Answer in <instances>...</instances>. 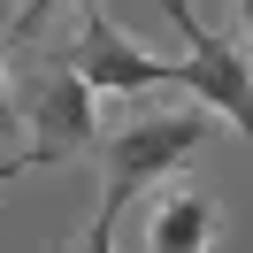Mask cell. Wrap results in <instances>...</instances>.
Masks as SVG:
<instances>
[{
    "mask_svg": "<svg viewBox=\"0 0 253 253\" xmlns=\"http://www.w3.org/2000/svg\"><path fill=\"white\" fill-rule=\"evenodd\" d=\"M238 16H246V39H253V0H238Z\"/></svg>",
    "mask_w": 253,
    "mask_h": 253,
    "instance_id": "cell-10",
    "label": "cell"
},
{
    "mask_svg": "<svg viewBox=\"0 0 253 253\" xmlns=\"http://www.w3.org/2000/svg\"><path fill=\"white\" fill-rule=\"evenodd\" d=\"M31 169H39L31 154H23V161H0V184H16V176H31Z\"/></svg>",
    "mask_w": 253,
    "mask_h": 253,
    "instance_id": "cell-9",
    "label": "cell"
},
{
    "mask_svg": "<svg viewBox=\"0 0 253 253\" xmlns=\"http://www.w3.org/2000/svg\"><path fill=\"white\" fill-rule=\"evenodd\" d=\"M23 123H31V161H39V169H54V161H77L84 146H100L92 84H84V77H69L62 62H54L46 77L31 84V108H23Z\"/></svg>",
    "mask_w": 253,
    "mask_h": 253,
    "instance_id": "cell-4",
    "label": "cell"
},
{
    "mask_svg": "<svg viewBox=\"0 0 253 253\" xmlns=\"http://www.w3.org/2000/svg\"><path fill=\"white\" fill-rule=\"evenodd\" d=\"M77 253H115V215H92V222H84Z\"/></svg>",
    "mask_w": 253,
    "mask_h": 253,
    "instance_id": "cell-6",
    "label": "cell"
},
{
    "mask_svg": "<svg viewBox=\"0 0 253 253\" xmlns=\"http://www.w3.org/2000/svg\"><path fill=\"white\" fill-rule=\"evenodd\" d=\"M207 138V108H161L130 115L123 130L100 138V215H123L146 184H161L169 169H184Z\"/></svg>",
    "mask_w": 253,
    "mask_h": 253,
    "instance_id": "cell-1",
    "label": "cell"
},
{
    "mask_svg": "<svg viewBox=\"0 0 253 253\" xmlns=\"http://www.w3.org/2000/svg\"><path fill=\"white\" fill-rule=\"evenodd\" d=\"M146 253H215V200L207 192H161L154 222H146Z\"/></svg>",
    "mask_w": 253,
    "mask_h": 253,
    "instance_id": "cell-5",
    "label": "cell"
},
{
    "mask_svg": "<svg viewBox=\"0 0 253 253\" xmlns=\"http://www.w3.org/2000/svg\"><path fill=\"white\" fill-rule=\"evenodd\" d=\"M176 23V39H184V62H176V84H184L192 100H200L207 115H230L238 130L253 138V62L230 46V39L215 31V23L192 8V0H161Z\"/></svg>",
    "mask_w": 253,
    "mask_h": 253,
    "instance_id": "cell-2",
    "label": "cell"
},
{
    "mask_svg": "<svg viewBox=\"0 0 253 253\" xmlns=\"http://www.w3.org/2000/svg\"><path fill=\"white\" fill-rule=\"evenodd\" d=\"M69 77H84L92 92H154V84H176V62H161V54H146L138 39L123 31V23L108 16V8H84V31H77V46H69Z\"/></svg>",
    "mask_w": 253,
    "mask_h": 253,
    "instance_id": "cell-3",
    "label": "cell"
},
{
    "mask_svg": "<svg viewBox=\"0 0 253 253\" xmlns=\"http://www.w3.org/2000/svg\"><path fill=\"white\" fill-rule=\"evenodd\" d=\"M54 8H62V0H23V16H16V39H39V23H46Z\"/></svg>",
    "mask_w": 253,
    "mask_h": 253,
    "instance_id": "cell-7",
    "label": "cell"
},
{
    "mask_svg": "<svg viewBox=\"0 0 253 253\" xmlns=\"http://www.w3.org/2000/svg\"><path fill=\"white\" fill-rule=\"evenodd\" d=\"M16 115H23V108L8 100V77H0V130H16Z\"/></svg>",
    "mask_w": 253,
    "mask_h": 253,
    "instance_id": "cell-8",
    "label": "cell"
}]
</instances>
